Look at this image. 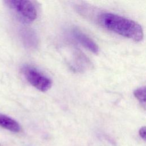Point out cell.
Returning a JSON list of instances; mask_svg holds the SVG:
<instances>
[{
    "label": "cell",
    "mask_w": 146,
    "mask_h": 146,
    "mask_svg": "<svg viewBox=\"0 0 146 146\" xmlns=\"http://www.w3.org/2000/svg\"><path fill=\"white\" fill-rule=\"evenodd\" d=\"M22 72L26 80L40 91H47L52 86V80L32 66H25L22 68Z\"/></svg>",
    "instance_id": "3957f363"
},
{
    "label": "cell",
    "mask_w": 146,
    "mask_h": 146,
    "mask_svg": "<svg viewBox=\"0 0 146 146\" xmlns=\"http://www.w3.org/2000/svg\"><path fill=\"white\" fill-rule=\"evenodd\" d=\"M5 2L10 9L25 22H33L37 17L36 9L30 1L7 0Z\"/></svg>",
    "instance_id": "7a4b0ae2"
},
{
    "label": "cell",
    "mask_w": 146,
    "mask_h": 146,
    "mask_svg": "<svg viewBox=\"0 0 146 146\" xmlns=\"http://www.w3.org/2000/svg\"><path fill=\"white\" fill-rule=\"evenodd\" d=\"M134 96L139 102L143 108H145V88L141 87L136 89L133 91Z\"/></svg>",
    "instance_id": "8992f818"
},
{
    "label": "cell",
    "mask_w": 146,
    "mask_h": 146,
    "mask_svg": "<svg viewBox=\"0 0 146 146\" xmlns=\"http://www.w3.org/2000/svg\"><path fill=\"white\" fill-rule=\"evenodd\" d=\"M139 135L140 136V137L143 139L144 140L145 139V127L144 126V127H142L140 128L139 129Z\"/></svg>",
    "instance_id": "52a82bcc"
},
{
    "label": "cell",
    "mask_w": 146,
    "mask_h": 146,
    "mask_svg": "<svg viewBox=\"0 0 146 146\" xmlns=\"http://www.w3.org/2000/svg\"><path fill=\"white\" fill-rule=\"evenodd\" d=\"M0 127L14 132H18L21 130L19 124L13 118L0 113Z\"/></svg>",
    "instance_id": "5b68a950"
},
{
    "label": "cell",
    "mask_w": 146,
    "mask_h": 146,
    "mask_svg": "<svg viewBox=\"0 0 146 146\" xmlns=\"http://www.w3.org/2000/svg\"><path fill=\"white\" fill-rule=\"evenodd\" d=\"M98 21L107 29L123 36L136 42L143 39L142 27L133 20L112 13H103L98 16Z\"/></svg>",
    "instance_id": "6da1fadb"
},
{
    "label": "cell",
    "mask_w": 146,
    "mask_h": 146,
    "mask_svg": "<svg viewBox=\"0 0 146 146\" xmlns=\"http://www.w3.org/2000/svg\"><path fill=\"white\" fill-rule=\"evenodd\" d=\"M71 33L75 39L90 51L95 54H97L99 52V49L98 44L90 37L83 33L80 30L76 28L72 29Z\"/></svg>",
    "instance_id": "277c9868"
}]
</instances>
